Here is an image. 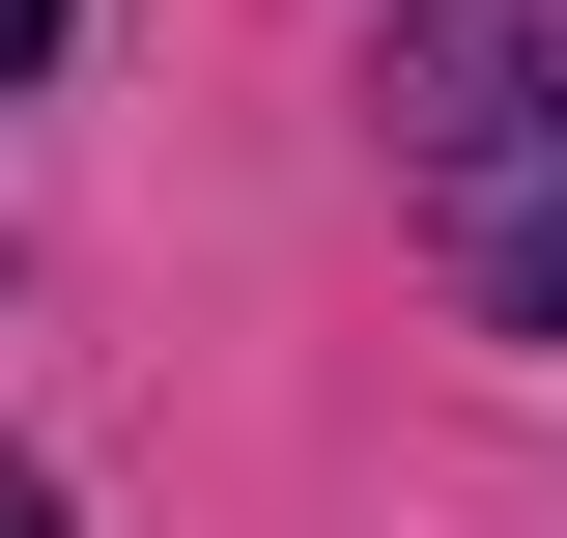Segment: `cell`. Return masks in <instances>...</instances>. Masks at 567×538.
Instances as JSON below:
<instances>
[{
  "instance_id": "cell-2",
  "label": "cell",
  "mask_w": 567,
  "mask_h": 538,
  "mask_svg": "<svg viewBox=\"0 0 567 538\" xmlns=\"http://www.w3.org/2000/svg\"><path fill=\"white\" fill-rule=\"evenodd\" d=\"M29 58H58V0H0V85H29Z\"/></svg>"
},
{
  "instance_id": "cell-1",
  "label": "cell",
  "mask_w": 567,
  "mask_h": 538,
  "mask_svg": "<svg viewBox=\"0 0 567 538\" xmlns=\"http://www.w3.org/2000/svg\"><path fill=\"white\" fill-rule=\"evenodd\" d=\"M398 199L483 340H567V0H398Z\"/></svg>"
},
{
  "instance_id": "cell-3",
  "label": "cell",
  "mask_w": 567,
  "mask_h": 538,
  "mask_svg": "<svg viewBox=\"0 0 567 538\" xmlns=\"http://www.w3.org/2000/svg\"><path fill=\"white\" fill-rule=\"evenodd\" d=\"M0 538H58V482H29V454H0Z\"/></svg>"
}]
</instances>
